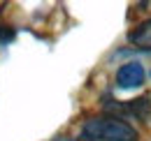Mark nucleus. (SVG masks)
<instances>
[{
  "label": "nucleus",
  "instance_id": "4",
  "mask_svg": "<svg viewBox=\"0 0 151 141\" xmlns=\"http://www.w3.org/2000/svg\"><path fill=\"white\" fill-rule=\"evenodd\" d=\"M14 28H9V26H0V46H5V44H9L12 39H14Z\"/></svg>",
  "mask_w": 151,
  "mask_h": 141
},
{
  "label": "nucleus",
  "instance_id": "1",
  "mask_svg": "<svg viewBox=\"0 0 151 141\" xmlns=\"http://www.w3.org/2000/svg\"><path fill=\"white\" fill-rule=\"evenodd\" d=\"M81 139L88 141H137V130L116 116H93L81 125Z\"/></svg>",
  "mask_w": 151,
  "mask_h": 141
},
{
  "label": "nucleus",
  "instance_id": "5",
  "mask_svg": "<svg viewBox=\"0 0 151 141\" xmlns=\"http://www.w3.org/2000/svg\"><path fill=\"white\" fill-rule=\"evenodd\" d=\"M79 141H88V139H79Z\"/></svg>",
  "mask_w": 151,
  "mask_h": 141
},
{
  "label": "nucleus",
  "instance_id": "2",
  "mask_svg": "<svg viewBox=\"0 0 151 141\" xmlns=\"http://www.w3.org/2000/svg\"><path fill=\"white\" fill-rule=\"evenodd\" d=\"M144 76H147V72L137 60L123 63L116 70V86L119 88H137V86L144 83Z\"/></svg>",
  "mask_w": 151,
  "mask_h": 141
},
{
  "label": "nucleus",
  "instance_id": "3",
  "mask_svg": "<svg viewBox=\"0 0 151 141\" xmlns=\"http://www.w3.org/2000/svg\"><path fill=\"white\" fill-rule=\"evenodd\" d=\"M128 42L137 49H144V51H151V19L139 23L137 28H132L128 33Z\"/></svg>",
  "mask_w": 151,
  "mask_h": 141
}]
</instances>
